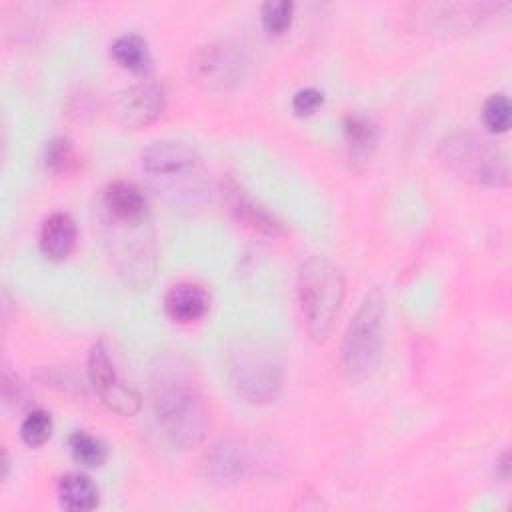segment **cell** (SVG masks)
Instances as JSON below:
<instances>
[{
  "instance_id": "6da1fadb",
  "label": "cell",
  "mask_w": 512,
  "mask_h": 512,
  "mask_svg": "<svg viewBox=\"0 0 512 512\" xmlns=\"http://www.w3.org/2000/svg\"><path fill=\"white\" fill-rule=\"evenodd\" d=\"M150 186L172 208L192 210L208 196V174L198 152L178 140L152 142L142 152Z\"/></svg>"
},
{
  "instance_id": "7a4b0ae2",
  "label": "cell",
  "mask_w": 512,
  "mask_h": 512,
  "mask_svg": "<svg viewBox=\"0 0 512 512\" xmlns=\"http://www.w3.org/2000/svg\"><path fill=\"white\" fill-rule=\"evenodd\" d=\"M342 272L324 256H310L296 274V294L308 334L320 342L332 330L344 300Z\"/></svg>"
},
{
  "instance_id": "3957f363",
  "label": "cell",
  "mask_w": 512,
  "mask_h": 512,
  "mask_svg": "<svg viewBox=\"0 0 512 512\" xmlns=\"http://www.w3.org/2000/svg\"><path fill=\"white\" fill-rule=\"evenodd\" d=\"M154 416L164 436L178 448H194L208 428V412L198 390L182 378H162L152 392Z\"/></svg>"
},
{
  "instance_id": "277c9868",
  "label": "cell",
  "mask_w": 512,
  "mask_h": 512,
  "mask_svg": "<svg viewBox=\"0 0 512 512\" xmlns=\"http://www.w3.org/2000/svg\"><path fill=\"white\" fill-rule=\"evenodd\" d=\"M386 330V298L372 290L352 316L340 346L344 372L354 378H366L380 362Z\"/></svg>"
},
{
  "instance_id": "5b68a950",
  "label": "cell",
  "mask_w": 512,
  "mask_h": 512,
  "mask_svg": "<svg viewBox=\"0 0 512 512\" xmlns=\"http://www.w3.org/2000/svg\"><path fill=\"white\" fill-rule=\"evenodd\" d=\"M442 162L462 180L502 188L508 184L510 170L506 154L490 140L472 132H454L438 146Z\"/></svg>"
},
{
  "instance_id": "8992f818",
  "label": "cell",
  "mask_w": 512,
  "mask_h": 512,
  "mask_svg": "<svg viewBox=\"0 0 512 512\" xmlns=\"http://www.w3.org/2000/svg\"><path fill=\"white\" fill-rule=\"evenodd\" d=\"M230 380L238 396L252 404L274 400L282 386V368L262 350L238 352L230 366Z\"/></svg>"
},
{
  "instance_id": "52a82bcc",
  "label": "cell",
  "mask_w": 512,
  "mask_h": 512,
  "mask_svg": "<svg viewBox=\"0 0 512 512\" xmlns=\"http://www.w3.org/2000/svg\"><path fill=\"white\" fill-rule=\"evenodd\" d=\"M248 68L244 48L234 42L204 46L192 60L194 82L208 92H224L236 86Z\"/></svg>"
},
{
  "instance_id": "ba28073f",
  "label": "cell",
  "mask_w": 512,
  "mask_h": 512,
  "mask_svg": "<svg viewBox=\"0 0 512 512\" xmlns=\"http://www.w3.org/2000/svg\"><path fill=\"white\" fill-rule=\"evenodd\" d=\"M88 378L94 386V390L100 394L102 402L122 414L132 416L140 408V396L138 392L128 386L114 370V364L108 356V350L102 342H96L88 352Z\"/></svg>"
},
{
  "instance_id": "9c48e42d",
  "label": "cell",
  "mask_w": 512,
  "mask_h": 512,
  "mask_svg": "<svg viewBox=\"0 0 512 512\" xmlns=\"http://www.w3.org/2000/svg\"><path fill=\"white\" fill-rule=\"evenodd\" d=\"M164 102V88L158 82L142 80L120 92L116 100V116L126 128H142L162 114Z\"/></svg>"
},
{
  "instance_id": "30bf717a",
  "label": "cell",
  "mask_w": 512,
  "mask_h": 512,
  "mask_svg": "<svg viewBox=\"0 0 512 512\" xmlns=\"http://www.w3.org/2000/svg\"><path fill=\"white\" fill-rule=\"evenodd\" d=\"M102 218L132 224L148 222V200L136 184L126 180H114L102 192Z\"/></svg>"
},
{
  "instance_id": "8fae6325",
  "label": "cell",
  "mask_w": 512,
  "mask_h": 512,
  "mask_svg": "<svg viewBox=\"0 0 512 512\" xmlns=\"http://www.w3.org/2000/svg\"><path fill=\"white\" fill-rule=\"evenodd\" d=\"M210 306L208 292L196 282H178L164 296V312L172 322L190 324L200 320Z\"/></svg>"
},
{
  "instance_id": "7c38bea8",
  "label": "cell",
  "mask_w": 512,
  "mask_h": 512,
  "mask_svg": "<svg viewBox=\"0 0 512 512\" xmlns=\"http://www.w3.org/2000/svg\"><path fill=\"white\" fill-rule=\"evenodd\" d=\"M78 240V228L70 214L52 212L40 226V252L50 260H64L70 256Z\"/></svg>"
},
{
  "instance_id": "4fadbf2b",
  "label": "cell",
  "mask_w": 512,
  "mask_h": 512,
  "mask_svg": "<svg viewBox=\"0 0 512 512\" xmlns=\"http://www.w3.org/2000/svg\"><path fill=\"white\" fill-rule=\"evenodd\" d=\"M56 496L64 510L86 512L98 506L100 492L90 476L80 472L64 474L56 484Z\"/></svg>"
},
{
  "instance_id": "5bb4252c",
  "label": "cell",
  "mask_w": 512,
  "mask_h": 512,
  "mask_svg": "<svg viewBox=\"0 0 512 512\" xmlns=\"http://www.w3.org/2000/svg\"><path fill=\"white\" fill-rule=\"evenodd\" d=\"M344 138L354 160H368L378 144V126L370 116L352 112L344 118Z\"/></svg>"
},
{
  "instance_id": "9a60e30c",
  "label": "cell",
  "mask_w": 512,
  "mask_h": 512,
  "mask_svg": "<svg viewBox=\"0 0 512 512\" xmlns=\"http://www.w3.org/2000/svg\"><path fill=\"white\" fill-rule=\"evenodd\" d=\"M248 468V460L246 454L240 446L236 444H228L222 442L218 446H214V450L208 454L206 458V470L212 478L216 480H238L240 476H244Z\"/></svg>"
},
{
  "instance_id": "2e32d148",
  "label": "cell",
  "mask_w": 512,
  "mask_h": 512,
  "mask_svg": "<svg viewBox=\"0 0 512 512\" xmlns=\"http://www.w3.org/2000/svg\"><path fill=\"white\" fill-rule=\"evenodd\" d=\"M112 58L130 72H148L152 66V54L148 42L138 34H122L110 46Z\"/></svg>"
},
{
  "instance_id": "e0dca14e",
  "label": "cell",
  "mask_w": 512,
  "mask_h": 512,
  "mask_svg": "<svg viewBox=\"0 0 512 512\" xmlns=\"http://www.w3.org/2000/svg\"><path fill=\"white\" fill-rule=\"evenodd\" d=\"M230 210L236 214L240 222H244L254 230H262L268 234H274L280 230V222L274 216H270L264 208L254 204L250 198L240 194V190H234L230 194Z\"/></svg>"
},
{
  "instance_id": "ac0fdd59",
  "label": "cell",
  "mask_w": 512,
  "mask_h": 512,
  "mask_svg": "<svg viewBox=\"0 0 512 512\" xmlns=\"http://www.w3.org/2000/svg\"><path fill=\"white\" fill-rule=\"evenodd\" d=\"M68 448L72 458L86 468L102 466L108 458V446L104 444V440L84 430H76L68 436Z\"/></svg>"
},
{
  "instance_id": "d6986e66",
  "label": "cell",
  "mask_w": 512,
  "mask_h": 512,
  "mask_svg": "<svg viewBox=\"0 0 512 512\" xmlns=\"http://www.w3.org/2000/svg\"><path fill=\"white\" fill-rule=\"evenodd\" d=\"M44 164L54 174H70L78 168L80 156L68 138L58 136L46 144Z\"/></svg>"
},
{
  "instance_id": "ffe728a7",
  "label": "cell",
  "mask_w": 512,
  "mask_h": 512,
  "mask_svg": "<svg viewBox=\"0 0 512 512\" xmlns=\"http://www.w3.org/2000/svg\"><path fill=\"white\" fill-rule=\"evenodd\" d=\"M52 428L54 424H52L50 412L42 408H34L24 416L20 424V436L28 446H42L52 436Z\"/></svg>"
},
{
  "instance_id": "44dd1931",
  "label": "cell",
  "mask_w": 512,
  "mask_h": 512,
  "mask_svg": "<svg viewBox=\"0 0 512 512\" xmlns=\"http://www.w3.org/2000/svg\"><path fill=\"white\" fill-rule=\"evenodd\" d=\"M510 118H512V108L510 100L506 94L496 92L490 94L482 106V120L490 132H506L510 128Z\"/></svg>"
},
{
  "instance_id": "7402d4cb",
  "label": "cell",
  "mask_w": 512,
  "mask_h": 512,
  "mask_svg": "<svg viewBox=\"0 0 512 512\" xmlns=\"http://www.w3.org/2000/svg\"><path fill=\"white\" fill-rule=\"evenodd\" d=\"M294 16V2L292 0H266L260 8L262 26L270 34H282L290 28Z\"/></svg>"
},
{
  "instance_id": "603a6c76",
  "label": "cell",
  "mask_w": 512,
  "mask_h": 512,
  "mask_svg": "<svg viewBox=\"0 0 512 512\" xmlns=\"http://www.w3.org/2000/svg\"><path fill=\"white\" fill-rule=\"evenodd\" d=\"M324 104V92L314 88V86H306L300 88L294 96H292V110L298 116H310L314 114L318 108H322Z\"/></svg>"
},
{
  "instance_id": "cb8c5ba5",
  "label": "cell",
  "mask_w": 512,
  "mask_h": 512,
  "mask_svg": "<svg viewBox=\"0 0 512 512\" xmlns=\"http://www.w3.org/2000/svg\"><path fill=\"white\" fill-rule=\"evenodd\" d=\"M496 468H498V474H500L502 478H508V476H510V458H508V452H504V454L500 456Z\"/></svg>"
}]
</instances>
